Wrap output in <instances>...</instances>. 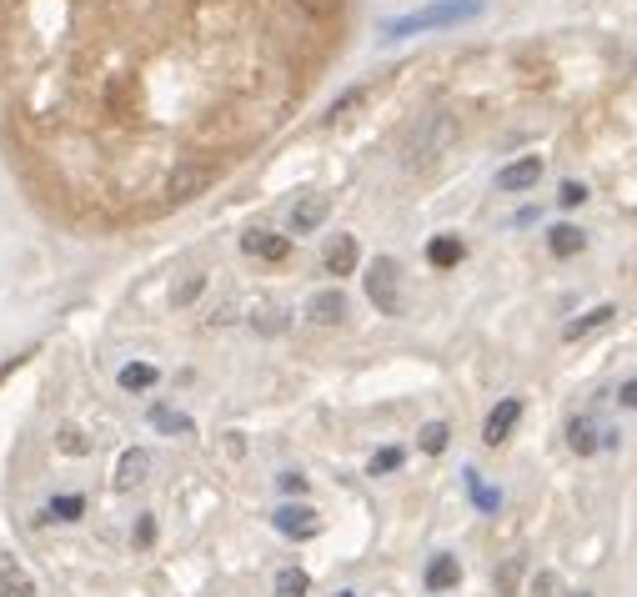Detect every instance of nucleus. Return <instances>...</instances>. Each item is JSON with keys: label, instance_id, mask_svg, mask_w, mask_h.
<instances>
[{"label": "nucleus", "instance_id": "obj_1", "mask_svg": "<svg viewBox=\"0 0 637 597\" xmlns=\"http://www.w3.org/2000/svg\"><path fill=\"white\" fill-rule=\"evenodd\" d=\"M367 296L382 317H402V266L392 256H377L367 271Z\"/></svg>", "mask_w": 637, "mask_h": 597}, {"label": "nucleus", "instance_id": "obj_2", "mask_svg": "<svg viewBox=\"0 0 637 597\" xmlns=\"http://www.w3.org/2000/svg\"><path fill=\"white\" fill-rule=\"evenodd\" d=\"M457 131H462V126H457V116L437 111V116L417 131V141H412V161H422V166H427V161H442V156L457 146Z\"/></svg>", "mask_w": 637, "mask_h": 597}, {"label": "nucleus", "instance_id": "obj_3", "mask_svg": "<svg viewBox=\"0 0 637 597\" xmlns=\"http://www.w3.org/2000/svg\"><path fill=\"white\" fill-rule=\"evenodd\" d=\"M306 317H311L316 327H337V322L347 317V296H342L337 286H327V291H316L311 302H306Z\"/></svg>", "mask_w": 637, "mask_h": 597}, {"label": "nucleus", "instance_id": "obj_4", "mask_svg": "<svg viewBox=\"0 0 637 597\" xmlns=\"http://www.w3.org/2000/svg\"><path fill=\"white\" fill-rule=\"evenodd\" d=\"M537 176H542V161L537 156H517V161H507L497 171V191H527V186H537Z\"/></svg>", "mask_w": 637, "mask_h": 597}, {"label": "nucleus", "instance_id": "obj_5", "mask_svg": "<svg viewBox=\"0 0 637 597\" xmlns=\"http://www.w3.org/2000/svg\"><path fill=\"white\" fill-rule=\"evenodd\" d=\"M206 181H211L206 166H176V171L166 176V196H171V201H191V196L206 191Z\"/></svg>", "mask_w": 637, "mask_h": 597}, {"label": "nucleus", "instance_id": "obj_6", "mask_svg": "<svg viewBox=\"0 0 637 597\" xmlns=\"http://www.w3.org/2000/svg\"><path fill=\"white\" fill-rule=\"evenodd\" d=\"M327 216H332V201H327V196H301V201L291 206V231H296V236H306V231L322 226Z\"/></svg>", "mask_w": 637, "mask_h": 597}, {"label": "nucleus", "instance_id": "obj_7", "mask_svg": "<svg viewBox=\"0 0 637 597\" xmlns=\"http://www.w3.org/2000/svg\"><path fill=\"white\" fill-rule=\"evenodd\" d=\"M0 597H36L31 572H26L11 552H0Z\"/></svg>", "mask_w": 637, "mask_h": 597}, {"label": "nucleus", "instance_id": "obj_8", "mask_svg": "<svg viewBox=\"0 0 637 597\" xmlns=\"http://www.w3.org/2000/svg\"><path fill=\"white\" fill-rule=\"evenodd\" d=\"M517 417H522V402H517V397H507V402H502V407L487 417V427H482V442H487V447L507 442V437H512V427H517Z\"/></svg>", "mask_w": 637, "mask_h": 597}, {"label": "nucleus", "instance_id": "obj_9", "mask_svg": "<svg viewBox=\"0 0 637 597\" xmlns=\"http://www.w3.org/2000/svg\"><path fill=\"white\" fill-rule=\"evenodd\" d=\"M241 246H246V256H256V261H286V256H291V241L276 236V231H251Z\"/></svg>", "mask_w": 637, "mask_h": 597}, {"label": "nucleus", "instance_id": "obj_10", "mask_svg": "<svg viewBox=\"0 0 637 597\" xmlns=\"http://www.w3.org/2000/svg\"><path fill=\"white\" fill-rule=\"evenodd\" d=\"M276 527L286 537H316V532H322V517H316L311 507H281L276 512Z\"/></svg>", "mask_w": 637, "mask_h": 597}, {"label": "nucleus", "instance_id": "obj_11", "mask_svg": "<svg viewBox=\"0 0 637 597\" xmlns=\"http://www.w3.org/2000/svg\"><path fill=\"white\" fill-rule=\"evenodd\" d=\"M327 271L332 276H352L357 271V241L352 236H332L327 241Z\"/></svg>", "mask_w": 637, "mask_h": 597}, {"label": "nucleus", "instance_id": "obj_12", "mask_svg": "<svg viewBox=\"0 0 637 597\" xmlns=\"http://www.w3.org/2000/svg\"><path fill=\"white\" fill-rule=\"evenodd\" d=\"M146 472H151V457H146L141 447H131V452H121V462H116V487H141Z\"/></svg>", "mask_w": 637, "mask_h": 597}, {"label": "nucleus", "instance_id": "obj_13", "mask_svg": "<svg viewBox=\"0 0 637 597\" xmlns=\"http://www.w3.org/2000/svg\"><path fill=\"white\" fill-rule=\"evenodd\" d=\"M567 447H572L577 457H592V452L602 447V437H597V427H592L587 417H572V422H567Z\"/></svg>", "mask_w": 637, "mask_h": 597}, {"label": "nucleus", "instance_id": "obj_14", "mask_svg": "<svg viewBox=\"0 0 637 597\" xmlns=\"http://www.w3.org/2000/svg\"><path fill=\"white\" fill-rule=\"evenodd\" d=\"M457 582H462L457 557H432V567H427V587H432V592H447V587H457Z\"/></svg>", "mask_w": 637, "mask_h": 597}, {"label": "nucleus", "instance_id": "obj_15", "mask_svg": "<svg viewBox=\"0 0 637 597\" xmlns=\"http://www.w3.org/2000/svg\"><path fill=\"white\" fill-rule=\"evenodd\" d=\"M462 256H467V246L457 236H432V246H427V261L432 266H457Z\"/></svg>", "mask_w": 637, "mask_h": 597}, {"label": "nucleus", "instance_id": "obj_16", "mask_svg": "<svg viewBox=\"0 0 637 597\" xmlns=\"http://www.w3.org/2000/svg\"><path fill=\"white\" fill-rule=\"evenodd\" d=\"M547 246H552V256H577V251L587 246V236H582L577 226H552Z\"/></svg>", "mask_w": 637, "mask_h": 597}, {"label": "nucleus", "instance_id": "obj_17", "mask_svg": "<svg viewBox=\"0 0 637 597\" xmlns=\"http://www.w3.org/2000/svg\"><path fill=\"white\" fill-rule=\"evenodd\" d=\"M156 377H161V372H156L151 362H131V367H121V387H126V392H146V387H156Z\"/></svg>", "mask_w": 637, "mask_h": 597}, {"label": "nucleus", "instance_id": "obj_18", "mask_svg": "<svg viewBox=\"0 0 637 597\" xmlns=\"http://www.w3.org/2000/svg\"><path fill=\"white\" fill-rule=\"evenodd\" d=\"M306 587H311V577L301 567H286V572H276V592L271 597H306Z\"/></svg>", "mask_w": 637, "mask_h": 597}, {"label": "nucleus", "instance_id": "obj_19", "mask_svg": "<svg viewBox=\"0 0 637 597\" xmlns=\"http://www.w3.org/2000/svg\"><path fill=\"white\" fill-rule=\"evenodd\" d=\"M612 317H617V307H597V312H587L582 322H572V327H567V342H577V337H587V332H597V327H607Z\"/></svg>", "mask_w": 637, "mask_h": 597}, {"label": "nucleus", "instance_id": "obj_20", "mask_svg": "<svg viewBox=\"0 0 637 597\" xmlns=\"http://www.w3.org/2000/svg\"><path fill=\"white\" fill-rule=\"evenodd\" d=\"M372 96H377V86H357V91H347V96L332 106V121H337V116H352V111H357L362 101H372Z\"/></svg>", "mask_w": 637, "mask_h": 597}, {"label": "nucleus", "instance_id": "obj_21", "mask_svg": "<svg viewBox=\"0 0 637 597\" xmlns=\"http://www.w3.org/2000/svg\"><path fill=\"white\" fill-rule=\"evenodd\" d=\"M151 422H156L161 432H191V417H181V412H171V407H156Z\"/></svg>", "mask_w": 637, "mask_h": 597}, {"label": "nucleus", "instance_id": "obj_22", "mask_svg": "<svg viewBox=\"0 0 637 597\" xmlns=\"http://www.w3.org/2000/svg\"><path fill=\"white\" fill-rule=\"evenodd\" d=\"M447 437H452V432H447V422H427L417 442H422V452H442V447H447Z\"/></svg>", "mask_w": 637, "mask_h": 597}, {"label": "nucleus", "instance_id": "obj_23", "mask_svg": "<svg viewBox=\"0 0 637 597\" xmlns=\"http://www.w3.org/2000/svg\"><path fill=\"white\" fill-rule=\"evenodd\" d=\"M81 512H86V502H81V497H56V502L46 507V517H61V522H76Z\"/></svg>", "mask_w": 637, "mask_h": 597}, {"label": "nucleus", "instance_id": "obj_24", "mask_svg": "<svg viewBox=\"0 0 637 597\" xmlns=\"http://www.w3.org/2000/svg\"><path fill=\"white\" fill-rule=\"evenodd\" d=\"M296 6H301L311 21H332V16L342 11V0H296Z\"/></svg>", "mask_w": 637, "mask_h": 597}, {"label": "nucleus", "instance_id": "obj_25", "mask_svg": "<svg viewBox=\"0 0 637 597\" xmlns=\"http://www.w3.org/2000/svg\"><path fill=\"white\" fill-rule=\"evenodd\" d=\"M397 467H402V452H397V447H387V452H377V457H372V477L397 472Z\"/></svg>", "mask_w": 637, "mask_h": 597}, {"label": "nucleus", "instance_id": "obj_26", "mask_svg": "<svg viewBox=\"0 0 637 597\" xmlns=\"http://www.w3.org/2000/svg\"><path fill=\"white\" fill-rule=\"evenodd\" d=\"M557 201H562V206H582V201H587V186H582V181H562Z\"/></svg>", "mask_w": 637, "mask_h": 597}, {"label": "nucleus", "instance_id": "obj_27", "mask_svg": "<svg viewBox=\"0 0 637 597\" xmlns=\"http://www.w3.org/2000/svg\"><path fill=\"white\" fill-rule=\"evenodd\" d=\"M201 286H206V276H191L181 291H176V307H191L196 302V296H201Z\"/></svg>", "mask_w": 637, "mask_h": 597}, {"label": "nucleus", "instance_id": "obj_28", "mask_svg": "<svg viewBox=\"0 0 637 597\" xmlns=\"http://www.w3.org/2000/svg\"><path fill=\"white\" fill-rule=\"evenodd\" d=\"M131 542H136V547H151V542H156V522H151V517H141V522H136V532H131Z\"/></svg>", "mask_w": 637, "mask_h": 597}, {"label": "nucleus", "instance_id": "obj_29", "mask_svg": "<svg viewBox=\"0 0 637 597\" xmlns=\"http://www.w3.org/2000/svg\"><path fill=\"white\" fill-rule=\"evenodd\" d=\"M552 592H557V577L552 572H537L532 577V597H552Z\"/></svg>", "mask_w": 637, "mask_h": 597}, {"label": "nucleus", "instance_id": "obj_30", "mask_svg": "<svg viewBox=\"0 0 637 597\" xmlns=\"http://www.w3.org/2000/svg\"><path fill=\"white\" fill-rule=\"evenodd\" d=\"M61 447H66L71 457H81V452H86V437H81V432H61Z\"/></svg>", "mask_w": 637, "mask_h": 597}, {"label": "nucleus", "instance_id": "obj_31", "mask_svg": "<svg viewBox=\"0 0 637 597\" xmlns=\"http://www.w3.org/2000/svg\"><path fill=\"white\" fill-rule=\"evenodd\" d=\"M517 577H522V562H507V567H502V592H512Z\"/></svg>", "mask_w": 637, "mask_h": 597}, {"label": "nucleus", "instance_id": "obj_32", "mask_svg": "<svg viewBox=\"0 0 637 597\" xmlns=\"http://www.w3.org/2000/svg\"><path fill=\"white\" fill-rule=\"evenodd\" d=\"M281 487H286V492H306V477H301V472H286Z\"/></svg>", "mask_w": 637, "mask_h": 597}, {"label": "nucleus", "instance_id": "obj_33", "mask_svg": "<svg viewBox=\"0 0 637 597\" xmlns=\"http://www.w3.org/2000/svg\"><path fill=\"white\" fill-rule=\"evenodd\" d=\"M256 317H261V327H266V332H276V327H281V317H276V312H271V307H261V312H256Z\"/></svg>", "mask_w": 637, "mask_h": 597}, {"label": "nucleus", "instance_id": "obj_34", "mask_svg": "<svg viewBox=\"0 0 637 597\" xmlns=\"http://www.w3.org/2000/svg\"><path fill=\"white\" fill-rule=\"evenodd\" d=\"M337 597H357V592H337Z\"/></svg>", "mask_w": 637, "mask_h": 597}, {"label": "nucleus", "instance_id": "obj_35", "mask_svg": "<svg viewBox=\"0 0 637 597\" xmlns=\"http://www.w3.org/2000/svg\"><path fill=\"white\" fill-rule=\"evenodd\" d=\"M572 597H587V592H572Z\"/></svg>", "mask_w": 637, "mask_h": 597}]
</instances>
